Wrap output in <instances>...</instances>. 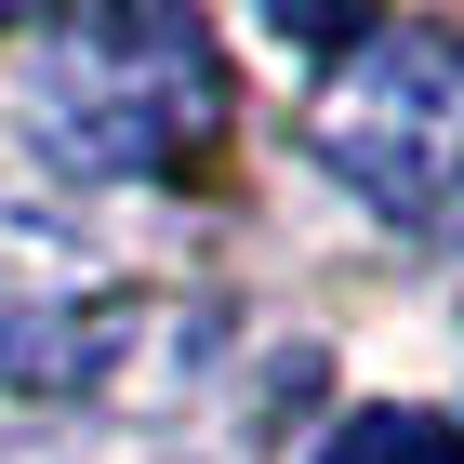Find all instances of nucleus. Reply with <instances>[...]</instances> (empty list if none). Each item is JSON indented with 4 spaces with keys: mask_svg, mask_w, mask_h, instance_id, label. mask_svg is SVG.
Masks as SVG:
<instances>
[{
    "mask_svg": "<svg viewBox=\"0 0 464 464\" xmlns=\"http://www.w3.org/2000/svg\"><path fill=\"white\" fill-rule=\"evenodd\" d=\"M27 133L93 186H133V173H186L226 146V67H213V27L199 14H93L40 53V93H27Z\"/></svg>",
    "mask_w": 464,
    "mask_h": 464,
    "instance_id": "obj_1",
    "label": "nucleus"
},
{
    "mask_svg": "<svg viewBox=\"0 0 464 464\" xmlns=\"http://www.w3.org/2000/svg\"><path fill=\"white\" fill-rule=\"evenodd\" d=\"M319 160L411 239H464V27H358L319 80Z\"/></svg>",
    "mask_w": 464,
    "mask_h": 464,
    "instance_id": "obj_2",
    "label": "nucleus"
},
{
    "mask_svg": "<svg viewBox=\"0 0 464 464\" xmlns=\"http://www.w3.org/2000/svg\"><path fill=\"white\" fill-rule=\"evenodd\" d=\"M319 464H464V425L451 411H345Z\"/></svg>",
    "mask_w": 464,
    "mask_h": 464,
    "instance_id": "obj_3",
    "label": "nucleus"
}]
</instances>
